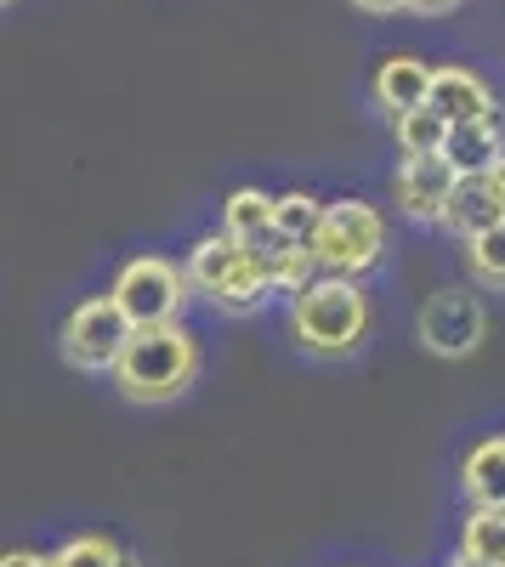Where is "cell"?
<instances>
[{
  "label": "cell",
  "instance_id": "7a4b0ae2",
  "mask_svg": "<svg viewBox=\"0 0 505 567\" xmlns=\"http://www.w3.org/2000/svg\"><path fill=\"white\" fill-rule=\"evenodd\" d=\"M370 318L375 312L363 296V278L347 272H318L290 296V336L312 358H352L370 336Z\"/></svg>",
  "mask_w": 505,
  "mask_h": 567
},
{
  "label": "cell",
  "instance_id": "52a82bcc",
  "mask_svg": "<svg viewBox=\"0 0 505 567\" xmlns=\"http://www.w3.org/2000/svg\"><path fill=\"white\" fill-rule=\"evenodd\" d=\"M415 336L432 358H472L488 336V312H483L477 290H461V284L432 290L415 312Z\"/></svg>",
  "mask_w": 505,
  "mask_h": 567
},
{
  "label": "cell",
  "instance_id": "3957f363",
  "mask_svg": "<svg viewBox=\"0 0 505 567\" xmlns=\"http://www.w3.org/2000/svg\"><path fill=\"white\" fill-rule=\"evenodd\" d=\"M182 272H188L194 284V296L221 307V312H256L267 296H279L272 290V278L256 256V245L234 239V233H205V239L188 245V256H182Z\"/></svg>",
  "mask_w": 505,
  "mask_h": 567
},
{
  "label": "cell",
  "instance_id": "5bb4252c",
  "mask_svg": "<svg viewBox=\"0 0 505 567\" xmlns=\"http://www.w3.org/2000/svg\"><path fill=\"white\" fill-rule=\"evenodd\" d=\"M461 488H466L472 505H505V437H488L466 454Z\"/></svg>",
  "mask_w": 505,
  "mask_h": 567
},
{
  "label": "cell",
  "instance_id": "6da1fadb",
  "mask_svg": "<svg viewBox=\"0 0 505 567\" xmlns=\"http://www.w3.org/2000/svg\"><path fill=\"white\" fill-rule=\"evenodd\" d=\"M199 381V336L182 318L136 323L114 363V386L125 403H176Z\"/></svg>",
  "mask_w": 505,
  "mask_h": 567
},
{
  "label": "cell",
  "instance_id": "ffe728a7",
  "mask_svg": "<svg viewBox=\"0 0 505 567\" xmlns=\"http://www.w3.org/2000/svg\"><path fill=\"white\" fill-rule=\"evenodd\" d=\"M347 7H352V12H363V18H398V12L409 7V0H347Z\"/></svg>",
  "mask_w": 505,
  "mask_h": 567
},
{
  "label": "cell",
  "instance_id": "d4e9b609",
  "mask_svg": "<svg viewBox=\"0 0 505 567\" xmlns=\"http://www.w3.org/2000/svg\"><path fill=\"white\" fill-rule=\"evenodd\" d=\"M7 7H12V0H0V12H7Z\"/></svg>",
  "mask_w": 505,
  "mask_h": 567
},
{
  "label": "cell",
  "instance_id": "e0dca14e",
  "mask_svg": "<svg viewBox=\"0 0 505 567\" xmlns=\"http://www.w3.org/2000/svg\"><path fill=\"white\" fill-rule=\"evenodd\" d=\"M392 131H398V148H403V154H443V142H449V120H443L432 103L398 114Z\"/></svg>",
  "mask_w": 505,
  "mask_h": 567
},
{
  "label": "cell",
  "instance_id": "9a60e30c",
  "mask_svg": "<svg viewBox=\"0 0 505 567\" xmlns=\"http://www.w3.org/2000/svg\"><path fill=\"white\" fill-rule=\"evenodd\" d=\"M272 199H279V194H261V187H234V194H227V205H221V227L234 233V239H245V245L272 239Z\"/></svg>",
  "mask_w": 505,
  "mask_h": 567
},
{
  "label": "cell",
  "instance_id": "5b68a950",
  "mask_svg": "<svg viewBox=\"0 0 505 567\" xmlns=\"http://www.w3.org/2000/svg\"><path fill=\"white\" fill-rule=\"evenodd\" d=\"M109 296L120 301V312L131 323H171L194 301V284L182 272V261H171V256H131L114 272Z\"/></svg>",
  "mask_w": 505,
  "mask_h": 567
},
{
  "label": "cell",
  "instance_id": "7c38bea8",
  "mask_svg": "<svg viewBox=\"0 0 505 567\" xmlns=\"http://www.w3.org/2000/svg\"><path fill=\"white\" fill-rule=\"evenodd\" d=\"M505 154V131L499 120H466V125H449V142H443V159L454 171H488L494 159Z\"/></svg>",
  "mask_w": 505,
  "mask_h": 567
},
{
  "label": "cell",
  "instance_id": "cb8c5ba5",
  "mask_svg": "<svg viewBox=\"0 0 505 567\" xmlns=\"http://www.w3.org/2000/svg\"><path fill=\"white\" fill-rule=\"evenodd\" d=\"M454 567H477V561H461V556H454Z\"/></svg>",
  "mask_w": 505,
  "mask_h": 567
},
{
  "label": "cell",
  "instance_id": "d6986e66",
  "mask_svg": "<svg viewBox=\"0 0 505 567\" xmlns=\"http://www.w3.org/2000/svg\"><path fill=\"white\" fill-rule=\"evenodd\" d=\"M52 567H136L109 534H74L52 550Z\"/></svg>",
  "mask_w": 505,
  "mask_h": 567
},
{
  "label": "cell",
  "instance_id": "ac0fdd59",
  "mask_svg": "<svg viewBox=\"0 0 505 567\" xmlns=\"http://www.w3.org/2000/svg\"><path fill=\"white\" fill-rule=\"evenodd\" d=\"M318 216H324V199H312V194H279L272 199V233L290 245H312V233H318Z\"/></svg>",
  "mask_w": 505,
  "mask_h": 567
},
{
  "label": "cell",
  "instance_id": "603a6c76",
  "mask_svg": "<svg viewBox=\"0 0 505 567\" xmlns=\"http://www.w3.org/2000/svg\"><path fill=\"white\" fill-rule=\"evenodd\" d=\"M483 176L494 182V194H499V205H505V154H499V159H494V165H488Z\"/></svg>",
  "mask_w": 505,
  "mask_h": 567
},
{
  "label": "cell",
  "instance_id": "44dd1931",
  "mask_svg": "<svg viewBox=\"0 0 505 567\" xmlns=\"http://www.w3.org/2000/svg\"><path fill=\"white\" fill-rule=\"evenodd\" d=\"M0 567H52L45 550H0Z\"/></svg>",
  "mask_w": 505,
  "mask_h": 567
},
{
  "label": "cell",
  "instance_id": "ba28073f",
  "mask_svg": "<svg viewBox=\"0 0 505 567\" xmlns=\"http://www.w3.org/2000/svg\"><path fill=\"white\" fill-rule=\"evenodd\" d=\"M454 176L461 171H454L443 154H403V165L392 171V199L409 221H437Z\"/></svg>",
  "mask_w": 505,
  "mask_h": 567
},
{
  "label": "cell",
  "instance_id": "30bf717a",
  "mask_svg": "<svg viewBox=\"0 0 505 567\" xmlns=\"http://www.w3.org/2000/svg\"><path fill=\"white\" fill-rule=\"evenodd\" d=\"M449 125H466V120H499V103H494V85L461 63H443L432 69V97H426Z\"/></svg>",
  "mask_w": 505,
  "mask_h": 567
},
{
  "label": "cell",
  "instance_id": "9c48e42d",
  "mask_svg": "<svg viewBox=\"0 0 505 567\" xmlns=\"http://www.w3.org/2000/svg\"><path fill=\"white\" fill-rule=\"evenodd\" d=\"M494 221H505V205H499V194H494V182H488L483 171L454 176L449 199H443V210H437V227L454 233V239L466 245V239H477V233L494 227Z\"/></svg>",
  "mask_w": 505,
  "mask_h": 567
},
{
  "label": "cell",
  "instance_id": "7402d4cb",
  "mask_svg": "<svg viewBox=\"0 0 505 567\" xmlns=\"http://www.w3.org/2000/svg\"><path fill=\"white\" fill-rule=\"evenodd\" d=\"M454 7H461V0H409L403 12H415V18H449Z\"/></svg>",
  "mask_w": 505,
  "mask_h": 567
},
{
  "label": "cell",
  "instance_id": "4fadbf2b",
  "mask_svg": "<svg viewBox=\"0 0 505 567\" xmlns=\"http://www.w3.org/2000/svg\"><path fill=\"white\" fill-rule=\"evenodd\" d=\"M461 561L477 567H505V505H472L461 523Z\"/></svg>",
  "mask_w": 505,
  "mask_h": 567
},
{
  "label": "cell",
  "instance_id": "8fae6325",
  "mask_svg": "<svg viewBox=\"0 0 505 567\" xmlns=\"http://www.w3.org/2000/svg\"><path fill=\"white\" fill-rule=\"evenodd\" d=\"M370 91H375L381 114H392V120H398V114L421 109V103L432 97V63H426V58H415V52H392V58H381V69H375Z\"/></svg>",
  "mask_w": 505,
  "mask_h": 567
},
{
  "label": "cell",
  "instance_id": "277c9868",
  "mask_svg": "<svg viewBox=\"0 0 505 567\" xmlns=\"http://www.w3.org/2000/svg\"><path fill=\"white\" fill-rule=\"evenodd\" d=\"M307 250H312L318 272L363 278L387 256V216L370 199H324V216H318V233Z\"/></svg>",
  "mask_w": 505,
  "mask_h": 567
},
{
  "label": "cell",
  "instance_id": "8992f818",
  "mask_svg": "<svg viewBox=\"0 0 505 567\" xmlns=\"http://www.w3.org/2000/svg\"><path fill=\"white\" fill-rule=\"evenodd\" d=\"M131 329H136V323L120 312L114 296H91V301H80V307L63 318L58 352H63V363L80 369V374H114V363H120V352H125V341H131Z\"/></svg>",
  "mask_w": 505,
  "mask_h": 567
},
{
  "label": "cell",
  "instance_id": "2e32d148",
  "mask_svg": "<svg viewBox=\"0 0 505 567\" xmlns=\"http://www.w3.org/2000/svg\"><path fill=\"white\" fill-rule=\"evenodd\" d=\"M466 272L477 290H505V221L483 227L477 239H466Z\"/></svg>",
  "mask_w": 505,
  "mask_h": 567
}]
</instances>
